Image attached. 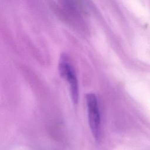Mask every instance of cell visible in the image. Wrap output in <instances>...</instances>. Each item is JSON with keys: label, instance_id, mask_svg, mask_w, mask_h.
<instances>
[{"label": "cell", "instance_id": "1", "mask_svg": "<svg viewBox=\"0 0 150 150\" xmlns=\"http://www.w3.org/2000/svg\"><path fill=\"white\" fill-rule=\"evenodd\" d=\"M59 72L61 77L68 83L72 101L77 104L79 100V85L77 76L70 59L66 53H62L59 59Z\"/></svg>", "mask_w": 150, "mask_h": 150}, {"label": "cell", "instance_id": "2", "mask_svg": "<svg viewBox=\"0 0 150 150\" xmlns=\"http://www.w3.org/2000/svg\"><path fill=\"white\" fill-rule=\"evenodd\" d=\"M88 112V120L93 137L98 139L101 131V117L97 98L93 93H88L86 96Z\"/></svg>", "mask_w": 150, "mask_h": 150}]
</instances>
